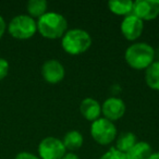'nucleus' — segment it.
Listing matches in <instances>:
<instances>
[{"label": "nucleus", "mask_w": 159, "mask_h": 159, "mask_svg": "<svg viewBox=\"0 0 159 159\" xmlns=\"http://www.w3.org/2000/svg\"><path fill=\"white\" fill-rule=\"evenodd\" d=\"M156 50L147 43H134L124 52L125 62L134 70H146L155 61Z\"/></svg>", "instance_id": "f257e3e1"}, {"label": "nucleus", "mask_w": 159, "mask_h": 159, "mask_svg": "<svg viewBox=\"0 0 159 159\" xmlns=\"http://www.w3.org/2000/svg\"><path fill=\"white\" fill-rule=\"evenodd\" d=\"M37 31L45 38L57 39L68 31V21L62 14L57 12H46L37 21Z\"/></svg>", "instance_id": "f03ea898"}, {"label": "nucleus", "mask_w": 159, "mask_h": 159, "mask_svg": "<svg viewBox=\"0 0 159 159\" xmlns=\"http://www.w3.org/2000/svg\"><path fill=\"white\" fill-rule=\"evenodd\" d=\"M62 49L71 56L86 52L92 46V37L89 32L82 29H72L66 32L61 38Z\"/></svg>", "instance_id": "7ed1b4c3"}, {"label": "nucleus", "mask_w": 159, "mask_h": 159, "mask_svg": "<svg viewBox=\"0 0 159 159\" xmlns=\"http://www.w3.org/2000/svg\"><path fill=\"white\" fill-rule=\"evenodd\" d=\"M8 32L16 39H29L37 32V23L35 19L26 14L16 16L10 21Z\"/></svg>", "instance_id": "20e7f679"}, {"label": "nucleus", "mask_w": 159, "mask_h": 159, "mask_svg": "<svg viewBox=\"0 0 159 159\" xmlns=\"http://www.w3.org/2000/svg\"><path fill=\"white\" fill-rule=\"evenodd\" d=\"M91 135L94 141L99 145H108L117 137V128L113 122L102 117L92 122Z\"/></svg>", "instance_id": "39448f33"}, {"label": "nucleus", "mask_w": 159, "mask_h": 159, "mask_svg": "<svg viewBox=\"0 0 159 159\" xmlns=\"http://www.w3.org/2000/svg\"><path fill=\"white\" fill-rule=\"evenodd\" d=\"M66 152L62 139L57 137H45L38 144V155L40 159H62Z\"/></svg>", "instance_id": "423d86ee"}, {"label": "nucleus", "mask_w": 159, "mask_h": 159, "mask_svg": "<svg viewBox=\"0 0 159 159\" xmlns=\"http://www.w3.org/2000/svg\"><path fill=\"white\" fill-rule=\"evenodd\" d=\"M132 14L143 22L155 20L159 16V0H136L133 2Z\"/></svg>", "instance_id": "0eeeda50"}, {"label": "nucleus", "mask_w": 159, "mask_h": 159, "mask_svg": "<svg viewBox=\"0 0 159 159\" xmlns=\"http://www.w3.org/2000/svg\"><path fill=\"white\" fill-rule=\"evenodd\" d=\"M120 30L126 40L134 42L139 37H141L142 33L144 31V22L139 20L134 14H129L124 16L120 25Z\"/></svg>", "instance_id": "6e6552de"}, {"label": "nucleus", "mask_w": 159, "mask_h": 159, "mask_svg": "<svg viewBox=\"0 0 159 159\" xmlns=\"http://www.w3.org/2000/svg\"><path fill=\"white\" fill-rule=\"evenodd\" d=\"M43 79L49 84H58L64 79L66 70L59 60L49 59L44 62L42 66Z\"/></svg>", "instance_id": "1a4fd4ad"}, {"label": "nucleus", "mask_w": 159, "mask_h": 159, "mask_svg": "<svg viewBox=\"0 0 159 159\" xmlns=\"http://www.w3.org/2000/svg\"><path fill=\"white\" fill-rule=\"evenodd\" d=\"M126 107L124 102L119 97H109L102 105V115L107 120L113 122L124 116Z\"/></svg>", "instance_id": "9d476101"}, {"label": "nucleus", "mask_w": 159, "mask_h": 159, "mask_svg": "<svg viewBox=\"0 0 159 159\" xmlns=\"http://www.w3.org/2000/svg\"><path fill=\"white\" fill-rule=\"evenodd\" d=\"M80 112L86 120L94 122L99 119L102 115V105L91 97L84 98L80 104Z\"/></svg>", "instance_id": "9b49d317"}, {"label": "nucleus", "mask_w": 159, "mask_h": 159, "mask_svg": "<svg viewBox=\"0 0 159 159\" xmlns=\"http://www.w3.org/2000/svg\"><path fill=\"white\" fill-rule=\"evenodd\" d=\"M152 154V146L147 142H136L134 146L125 154L126 159H148Z\"/></svg>", "instance_id": "f8f14e48"}, {"label": "nucleus", "mask_w": 159, "mask_h": 159, "mask_svg": "<svg viewBox=\"0 0 159 159\" xmlns=\"http://www.w3.org/2000/svg\"><path fill=\"white\" fill-rule=\"evenodd\" d=\"M83 142H84V139H83L82 133L77 130L69 131L62 139V143H63L66 149L71 150V152L80 149L82 147Z\"/></svg>", "instance_id": "ddd939ff"}, {"label": "nucleus", "mask_w": 159, "mask_h": 159, "mask_svg": "<svg viewBox=\"0 0 159 159\" xmlns=\"http://www.w3.org/2000/svg\"><path fill=\"white\" fill-rule=\"evenodd\" d=\"M145 81L150 89L159 92V61L155 60L145 70Z\"/></svg>", "instance_id": "4468645a"}, {"label": "nucleus", "mask_w": 159, "mask_h": 159, "mask_svg": "<svg viewBox=\"0 0 159 159\" xmlns=\"http://www.w3.org/2000/svg\"><path fill=\"white\" fill-rule=\"evenodd\" d=\"M108 8L113 14L116 16H126L132 13L133 10V1L131 0H112L108 2Z\"/></svg>", "instance_id": "2eb2a0df"}, {"label": "nucleus", "mask_w": 159, "mask_h": 159, "mask_svg": "<svg viewBox=\"0 0 159 159\" xmlns=\"http://www.w3.org/2000/svg\"><path fill=\"white\" fill-rule=\"evenodd\" d=\"M136 135L132 132H124L120 135L117 139V143H116V149L119 152L126 154L133 146L136 144Z\"/></svg>", "instance_id": "dca6fc26"}, {"label": "nucleus", "mask_w": 159, "mask_h": 159, "mask_svg": "<svg viewBox=\"0 0 159 159\" xmlns=\"http://www.w3.org/2000/svg\"><path fill=\"white\" fill-rule=\"evenodd\" d=\"M48 3L45 0H30L26 5V9L29 16L32 18L39 19L47 12Z\"/></svg>", "instance_id": "f3484780"}, {"label": "nucleus", "mask_w": 159, "mask_h": 159, "mask_svg": "<svg viewBox=\"0 0 159 159\" xmlns=\"http://www.w3.org/2000/svg\"><path fill=\"white\" fill-rule=\"evenodd\" d=\"M99 159H126L125 154L119 152L115 147L110 148L108 152H106Z\"/></svg>", "instance_id": "a211bd4d"}, {"label": "nucleus", "mask_w": 159, "mask_h": 159, "mask_svg": "<svg viewBox=\"0 0 159 159\" xmlns=\"http://www.w3.org/2000/svg\"><path fill=\"white\" fill-rule=\"evenodd\" d=\"M9 62L5 58H0V81H2L9 73Z\"/></svg>", "instance_id": "6ab92c4d"}, {"label": "nucleus", "mask_w": 159, "mask_h": 159, "mask_svg": "<svg viewBox=\"0 0 159 159\" xmlns=\"http://www.w3.org/2000/svg\"><path fill=\"white\" fill-rule=\"evenodd\" d=\"M14 159H40V158L37 156H35L34 154H31V152H19Z\"/></svg>", "instance_id": "aec40b11"}, {"label": "nucleus", "mask_w": 159, "mask_h": 159, "mask_svg": "<svg viewBox=\"0 0 159 159\" xmlns=\"http://www.w3.org/2000/svg\"><path fill=\"white\" fill-rule=\"evenodd\" d=\"M6 29H7V24H6V21L3 20V18L0 16V39L2 38L3 34L6 32Z\"/></svg>", "instance_id": "412c9836"}, {"label": "nucleus", "mask_w": 159, "mask_h": 159, "mask_svg": "<svg viewBox=\"0 0 159 159\" xmlns=\"http://www.w3.org/2000/svg\"><path fill=\"white\" fill-rule=\"evenodd\" d=\"M62 159H80V157L77 156V155L73 154V152H69V154L64 155Z\"/></svg>", "instance_id": "4be33fe9"}, {"label": "nucleus", "mask_w": 159, "mask_h": 159, "mask_svg": "<svg viewBox=\"0 0 159 159\" xmlns=\"http://www.w3.org/2000/svg\"><path fill=\"white\" fill-rule=\"evenodd\" d=\"M148 159H159V152H152V154L150 155V157Z\"/></svg>", "instance_id": "5701e85b"}, {"label": "nucleus", "mask_w": 159, "mask_h": 159, "mask_svg": "<svg viewBox=\"0 0 159 159\" xmlns=\"http://www.w3.org/2000/svg\"><path fill=\"white\" fill-rule=\"evenodd\" d=\"M157 59V61H159V50L156 51V55H155V60Z\"/></svg>", "instance_id": "b1692460"}]
</instances>
